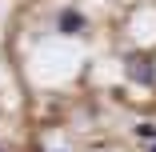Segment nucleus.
Instances as JSON below:
<instances>
[{
    "label": "nucleus",
    "instance_id": "nucleus-1",
    "mask_svg": "<svg viewBox=\"0 0 156 152\" xmlns=\"http://www.w3.org/2000/svg\"><path fill=\"white\" fill-rule=\"evenodd\" d=\"M128 76H132L136 84H152V80H156V64H152V56L132 52V56H128Z\"/></svg>",
    "mask_w": 156,
    "mask_h": 152
},
{
    "label": "nucleus",
    "instance_id": "nucleus-5",
    "mask_svg": "<svg viewBox=\"0 0 156 152\" xmlns=\"http://www.w3.org/2000/svg\"><path fill=\"white\" fill-rule=\"evenodd\" d=\"M152 152H156V148H152Z\"/></svg>",
    "mask_w": 156,
    "mask_h": 152
},
{
    "label": "nucleus",
    "instance_id": "nucleus-3",
    "mask_svg": "<svg viewBox=\"0 0 156 152\" xmlns=\"http://www.w3.org/2000/svg\"><path fill=\"white\" fill-rule=\"evenodd\" d=\"M136 136H140V140H156V124H148V120L136 124Z\"/></svg>",
    "mask_w": 156,
    "mask_h": 152
},
{
    "label": "nucleus",
    "instance_id": "nucleus-2",
    "mask_svg": "<svg viewBox=\"0 0 156 152\" xmlns=\"http://www.w3.org/2000/svg\"><path fill=\"white\" fill-rule=\"evenodd\" d=\"M56 28H60L64 36H76L80 28H84V16H80L76 8H64V12H60V24H56Z\"/></svg>",
    "mask_w": 156,
    "mask_h": 152
},
{
    "label": "nucleus",
    "instance_id": "nucleus-4",
    "mask_svg": "<svg viewBox=\"0 0 156 152\" xmlns=\"http://www.w3.org/2000/svg\"><path fill=\"white\" fill-rule=\"evenodd\" d=\"M0 152H4V148H0Z\"/></svg>",
    "mask_w": 156,
    "mask_h": 152
}]
</instances>
